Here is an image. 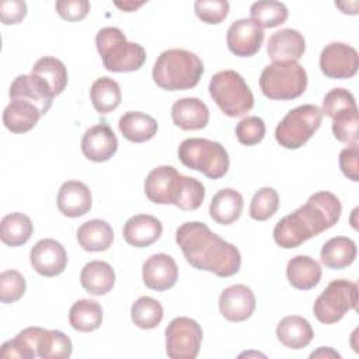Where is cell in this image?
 <instances>
[{
	"label": "cell",
	"instance_id": "7402d4cb",
	"mask_svg": "<svg viewBox=\"0 0 359 359\" xmlns=\"http://www.w3.org/2000/svg\"><path fill=\"white\" fill-rule=\"evenodd\" d=\"M171 118L174 125L182 130H199L209 122V109L202 100L185 97L172 104Z\"/></svg>",
	"mask_w": 359,
	"mask_h": 359
},
{
	"label": "cell",
	"instance_id": "cb8c5ba5",
	"mask_svg": "<svg viewBox=\"0 0 359 359\" xmlns=\"http://www.w3.org/2000/svg\"><path fill=\"white\" fill-rule=\"evenodd\" d=\"M244 199L243 195L233 188H223L215 194L209 205L210 217L219 224H231L243 212Z\"/></svg>",
	"mask_w": 359,
	"mask_h": 359
},
{
	"label": "cell",
	"instance_id": "74e56055",
	"mask_svg": "<svg viewBox=\"0 0 359 359\" xmlns=\"http://www.w3.org/2000/svg\"><path fill=\"white\" fill-rule=\"evenodd\" d=\"M279 208V195L271 187L258 189L250 203V216L254 220L264 222L272 217Z\"/></svg>",
	"mask_w": 359,
	"mask_h": 359
},
{
	"label": "cell",
	"instance_id": "8d00e7d4",
	"mask_svg": "<svg viewBox=\"0 0 359 359\" xmlns=\"http://www.w3.org/2000/svg\"><path fill=\"white\" fill-rule=\"evenodd\" d=\"M251 18L257 21L261 28H273L283 24L287 20V7L280 1L262 0L252 3L250 8Z\"/></svg>",
	"mask_w": 359,
	"mask_h": 359
},
{
	"label": "cell",
	"instance_id": "e575fe53",
	"mask_svg": "<svg viewBox=\"0 0 359 359\" xmlns=\"http://www.w3.org/2000/svg\"><path fill=\"white\" fill-rule=\"evenodd\" d=\"M73 344L70 338L57 330L42 331L38 341V356L42 359H67L72 356Z\"/></svg>",
	"mask_w": 359,
	"mask_h": 359
},
{
	"label": "cell",
	"instance_id": "f546056e",
	"mask_svg": "<svg viewBox=\"0 0 359 359\" xmlns=\"http://www.w3.org/2000/svg\"><path fill=\"white\" fill-rule=\"evenodd\" d=\"M356 244L349 237L337 236L324 243L320 258L330 269H344L353 264L356 258Z\"/></svg>",
	"mask_w": 359,
	"mask_h": 359
},
{
	"label": "cell",
	"instance_id": "8fae6325",
	"mask_svg": "<svg viewBox=\"0 0 359 359\" xmlns=\"http://www.w3.org/2000/svg\"><path fill=\"white\" fill-rule=\"evenodd\" d=\"M320 69L330 79H351L358 73L359 55L351 45L331 42L321 50Z\"/></svg>",
	"mask_w": 359,
	"mask_h": 359
},
{
	"label": "cell",
	"instance_id": "5bb4252c",
	"mask_svg": "<svg viewBox=\"0 0 359 359\" xmlns=\"http://www.w3.org/2000/svg\"><path fill=\"white\" fill-rule=\"evenodd\" d=\"M8 95L11 100H24L34 104L42 116L50 109L55 97L50 86L32 73L17 76L10 86Z\"/></svg>",
	"mask_w": 359,
	"mask_h": 359
},
{
	"label": "cell",
	"instance_id": "f1b7e54d",
	"mask_svg": "<svg viewBox=\"0 0 359 359\" xmlns=\"http://www.w3.org/2000/svg\"><path fill=\"white\" fill-rule=\"evenodd\" d=\"M39 109L24 100H11L3 111V123L13 133L31 130L41 118Z\"/></svg>",
	"mask_w": 359,
	"mask_h": 359
},
{
	"label": "cell",
	"instance_id": "ac0fdd59",
	"mask_svg": "<svg viewBox=\"0 0 359 359\" xmlns=\"http://www.w3.org/2000/svg\"><path fill=\"white\" fill-rule=\"evenodd\" d=\"M116 150L118 139L114 130L104 122L88 128L81 137V151L90 161H108Z\"/></svg>",
	"mask_w": 359,
	"mask_h": 359
},
{
	"label": "cell",
	"instance_id": "4316f807",
	"mask_svg": "<svg viewBox=\"0 0 359 359\" xmlns=\"http://www.w3.org/2000/svg\"><path fill=\"white\" fill-rule=\"evenodd\" d=\"M118 128L126 140L133 143H143L154 137L158 125L153 116L144 112L128 111L119 118Z\"/></svg>",
	"mask_w": 359,
	"mask_h": 359
},
{
	"label": "cell",
	"instance_id": "1f68e13d",
	"mask_svg": "<svg viewBox=\"0 0 359 359\" xmlns=\"http://www.w3.org/2000/svg\"><path fill=\"white\" fill-rule=\"evenodd\" d=\"M34 224L31 219L20 212L6 215L0 223V238L6 245H24L32 236Z\"/></svg>",
	"mask_w": 359,
	"mask_h": 359
},
{
	"label": "cell",
	"instance_id": "603a6c76",
	"mask_svg": "<svg viewBox=\"0 0 359 359\" xmlns=\"http://www.w3.org/2000/svg\"><path fill=\"white\" fill-rule=\"evenodd\" d=\"M80 283L90 294L102 296L112 290L115 285V272L105 261H90L81 269Z\"/></svg>",
	"mask_w": 359,
	"mask_h": 359
},
{
	"label": "cell",
	"instance_id": "b9f144b4",
	"mask_svg": "<svg viewBox=\"0 0 359 359\" xmlns=\"http://www.w3.org/2000/svg\"><path fill=\"white\" fill-rule=\"evenodd\" d=\"M27 289L24 276L15 269H7L0 273V300L10 304L20 300Z\"/></svg>",
	"mask_w": 359,
	"mask_h": 359
},
{
	"label": "cell",
	"instance_id": "ba28073f",
	"mask_svg": "<svg viewBox=\"0 0 359 359\" xmlns=\"http://www.w3.org/2000/svg\"><path fill=\"white\" fill-rule=\"evenodd\" d=\"M323 111L314 104H303L290 109L275 129L276 142L285 149H299L318 130Z\"/></svg>",
	"mask_w": 359,
	"mask_h": 359
},
{
	"label": "cell",
	"instance_id": "ab89813d",
	"mask_svg": "<svg viewBox=\"0 0 359 359\" xmlns=\"http://www.w3.org/2000/svg\"><path fill=\"white\" fill-rule=\"evenodd\" d=\"M205 195V187L199 180L182 175L181 189L175 206L180 208L181 210H195L202 205Z\"/></svg>",
	"mask_w": 359,
	"mask_h": 359
},
{
	"label": "cell",
	"instance_id": "52a82bcc",
	"mask_svg": "<svg viewBox=\"0 0 359 359\" xmlns=\"http://www.w3.org/2000/svg\"><path fill=\"white\" fill-rule=\"evenodd\" d=\"M307 87V73L297 62H273L259 76V88L269 100L299 98Z\"/></svg>",
	"mask_w": 359,
	"mask_h": 359
},
{
	"label": "cell",
	"instance_id": "c3c4849f",
	"mask_svg": "<svg viewBox=\"0 0 359 359\" xmlns=\"http://www.w3.org/2000/svg\"><path fill=\"white\" fill-rule=\"evenodd\" d=\"M27 15V3L22 0H8L0 3V18L4 25L18 24Z\"/></svg>",
	"mask_w": 359,
	"mask_h": 359
},
{
	"label": "cell",
	"instance_id": "ee69618b",
	"mask_svg": "<svg viewBox=\"0 0 359 359\" xmlns=\"http://www.w3.org/2000/svg\"><path fill=\"white\" fill-rule=\"evenodd\" d=\"M195 14L206 24H220L230 11L226 0H198L194 4Z\"/></svg>",
	"mask_w": 359,
	"mask_h": 359
},
{
	"label": "cell",
	"instance_id": "7a4b0ae2",
	"mask_svg": "<svg viewBox=\"0 0 359 359\" xmlns=\"http://www.w3.org/2000/svg\"><path fill=\"white\" fill-rule=\"evenodd\" d=\"M341 212V202L334 194L316 192L303 206L275 224L273 240L280 248H296L309 238L331 229L339 220Z\"/></svg>",
	"mask_w": 359,
	"mask_h": 359
},
{
	"label": "cell",
	"instance_id": "e0dca14e",
	"mask_svg": "<svg viewBox=\"0 0 359 359\" xmlns=\"http://www.w3.org/2000/svg\"><path fill=\"white\" fill-rule=\"evenodd\" d=\"M142 278L143 283L151 290H168L177 283L178 279L177 262L168 254H153L143 264Z\"/></svg>",
	"mask_w": 359,
	"mask_h": 359
},
{
	"label": "cell",
	"instance_id": "30bf717a",
	"mask_svg": "<svg viewBox=\"0 0 359 359\" xmlns=\"http://www.w3.org/2000/svg\"><path fill=\"white\" fill-rule=\"evenodd\" d=\"M202 327L189 317H177L165 328V352L171 359H195L199 353Z\"/></svg>",
	"mask_w": 359,
	"mask_h": 359
},
{
	"label": "cell",
	"instance_id": "484cf974",
	"mask_svg": "<svg viewBox=\"0 0 359 359\" xmlns=\"http://www.w3.org/2000/svg\"><path fill=\"white\" fill-rule=\"evenodd\" d=\"M276 337L286 348L302 349L311 342L314 331L306 318L286 316L276 325Z\"/></svg>",
	"mask_w": 359,
	"mask_h": 359
},
{
	"label": "cell",
	"instance_id": "7dc6e473",
	"mask_svg": "<svg viewBox=\"0 0 359 359\" xmlns=\"http://www.w3.org/2000/svg\"><path fill=\"white\" fill-rule=\"evenodd\" d=\"M339 168L344 175L353 181H359V146L351 144L339 153Z\"/></svg>",
	"mask_w": 359,
	"mask_h": 359
},
{
	"label": "cell",
	"instance_id": "f35d334b",
	"mask_svg": "<svg viewBox=\"0 0 359 359\" xmlns=\"http://www.w3.org/2000/svg\"><path fill=\"white\" fill-rule=\"evenodd\" d=\"M356 101L353 94L346 90V88H332L330 90L324 100H323V114H325L327 116H330L331 119H334L335 116L345 114L348 111L356 109Z\"/></svg>",
	"mask_w": 359,
	"mask_h": 359
},
{
	"label": "cell",
	"instance_id": "5b68a950",
	"mask_svg": "<svg viewBox=\"0 0 359 359\" xmlns=\"http://www.w3.org/2000/svg\"><path fill=\"white\" fill-rule=\"evenodd\" d=\"M178 158L185 167L196 170L210 180L224 177L230 165L224 146L203 137L185 139L178 146Z\"/></svg>",
	"mask_w": 359,
	"mask_h": 359
},
{
	"label": "cell",
	"instance_id": "6da1fadb",
	"mask_svg": "<svg viewBox=\"0 0 359 359\" xmlns=\"http://www.w3.org/2000/svg\"><path fill=\"white\" fill-rule=\"evenodd\" d=\"M175 241L189 265L199 271L229 278L238 272L241 254L202 222H187L177 229Z\"/></svg>",
	"mask_w": 359,
	"mask_h": 359
},
{
	"label": "cell",
	"instance_id": "3957f363",
	"mask_svg": "<svg viewBox=\"0 0 359 359\" xmlns=\"http://www.w3.org/2000/svg\"><path fill=\"white\" fill-rule=\"evenodd\" d=\"M203 74V63L191 50L167 49L153 66L154 83L167 91L194 88Z\"/></svg>",
	"mask_w": 359,
	"mask_h": 359
},
{
	"label": "cell",
	"instance_id": "44dd1931",
	"mask_svg": "<svg viewBox=\"0 0 359 359\" xmlns=\"http://www.w3.org/2000/svg\"><path fill=\"white\" fill-rule=\"evenodd\" d=\"M122 233L129 245L144 248L154 244L160 238L163 224L151 215H135L126 220Z\"/></svg>",
	"mask_w": 359,
	"mask_h": 359
},
{
	"label": "cell",
	"instance_id": "8992f818",
	"mask_svg": "<svg viewBox=\"0 0 359 359\" xmlns=\"http://www.w3.org/2000/svg\"><path fill=\"white\" fill-rule=\"evenodd\" d=\"M209 94L220 108L230 116H241L252 109L254 95L240 73L236 70H222L212 76Z\"/></svg>",
	"mask_w": 359,
	"mask_h": 359
},
{
	"label": "cell",
	"instance_id": "f6af8a7d",
	"mask_svg": "<svg viewBox=\"0 0 359 359\" xmlns=\"http://www.w3.org/2000/svg\"><path fill=\"white\" fill-rule=\"evenodd\" d=\"M0 356L3 359H11V358H17V359H34L36 355V352L32 349V346L28 344V341L18 332L13 339L6 341L1 345L0 349Z\"/></svg>",
	"mask_w": 359,
	"mask_h": 359
},
{
	"label": "cell",
	"instance_id": "83f0119b",
	"mask_svg": "<svg viewBox=\"0 0 359 359\" xmlns=\"http://www.w3.org/2000/svg\"><path fill=\"white\" fill-rule=\"evenodd\" d=\"M77 241L84 251H107L114 241V230L105 220L93 219L79 227Z\"/></svg>",
	"mask_w": 359,
	"mask_h": 359
},
{
	"label": "cell",
	"instance_id": "4dcf8cb0",
	"mask_svg": "<svg viewBox=\"0 0 359 359\" xmlns=\"http://www.w3.org/2000/svg\"><path fill=\"white\" fill-rule=\"evenodd\" d=\"M69 323L73 330L80 332L98 330L102 324V309L100 303L91 299L74 302L69 310Z\"/></svg>",
	"mask_w": 359,
	"mask_h": 359
},
{
	"label": "cell",
	"instance_id": "bcb514c9",
	"mask_svg": "<svg viewBox=\"0 0 359 359\" xmlns=\"http://www.w3.org/2000/svg\"><path fill=\"white\" fill-rule=\"evenodd\" d=\"M57 14L66 21H80L87 17L90 3L87 0H59L55 4Z\"/></svg>",
	"mask_w": 359,
	"mask_h": 359
},
{
	"label": "cell",
	"instance_id": "d6986e66",
	"mask_svg": "<svg viewBox=\"0 0 359 359\" xmlns=\"http://www.w3.org/2000/svg\"><path fill=\"white\" fill-rule=\"evenodd\" d=\"M306 50L304 36L292 28L273 32L266 45L268 56L273 62H297Z\"/></svg>",
	"mask_w": 359,
	"mask_h": 359
},
{
	"label": "cell",
	"instance_id": "7bdbcfd3",
	"mask_svg": "<svg viewBox=\"0 0 359 359\" xmlns=\"http://www.w3.org/2000/svg\"><path fill=\"white\" fill-rule=\"evenodd\" d=\"M266 133L265 122L259 116H245L236 126L237 140L244 146L258 144Z\"/></svg>",
	"mask_w": 359,
	"mask_h": 359
},
{
	"label": "cell",
	"instance_id": "f907efd6",
	"mask_svg": "<svg viewBox=\"0 0 359 359\" xmlns=\"http://www.w3.org/2000/svg\"><path fill=\"white\" fill-rule=\"evenodd\" d=\"M143 4H144V1H142V3H135V1H123V3H119V1H115V6L119 7L121 10L126 11V13L135 11L136 8H139V7L143 6Z\"/></svg>",
	"mask_w": 359,
	"mask_h": 359
},
{
	"label": "cell",
	"instance_id": "d6a6232c",
	"mask_svg": "<svg viewBox=\"0 0 359 359\" xmlns=\"http://www.w3.org/2000/svg\"><path fill=\"white\" fill-rule=\"evenodd\" d=\"M90 98L94 109L98 114H109L121 104V87L111 77H100L93 83L90 88Z\"/></svg>",
	"mask_w": 359,
	"mask_h": 359
},
{
	"label": "cell",
	"instance_id": "836d02e7",
	"mask_svg": "<svg viewBox=\"0 0 359 359\" xmlns=\"http://www.w3.org/2000/svg\"><path fill=\"white\" fill-rule=\"evenodd\" d=\"M31 73L42 77L50 86L55 95L62 94L67 86V69L62 60L53 56H43L38 59L34 63Z\"/></svg>",
	"mask_w": 359,
	"mask_h": 359
},
{
	"label": "cell",
	"instance_id": "2e32d148",
	"mask_svg": "<svg viewBox=\"0 0 359 359\" xmlns=\"http://www.w3.org/2000/svg\"><path fill=\"white\" fill-rule=\"evenodd\" d=\"M254 292L245 285H231L226 287L219 296L220 314L233 323L245 321L255 310Z\"/></svg>",
	"mask_w": 359,
	"mask_h": 359
},
{
	"label": "cell",
	"instance_id": "ffe728a7",
	"mask_svg": "<svg viewBox=\"0 0 359 359\" xmlns=\"http://www.w3.org/2000/svg\"><path fill=\"white\" fill-rule=\"evenodd\" d=\"M93 196L90 188L80 181L72 180L62 184L57 192V209L67 217H80L90 212Z\"/></svg>",
	"mask_w": 359,
	"mask_h": 359
},
{
	"label": "cell",
	"instance_id": "d590c367",
	"mask_svg": "<svg viewBox=\"0 0 359 359\" xmlns=\"http://www.w3.org/2000/svg\"><path fill=\"white\" fill-rule=\"evenodd\" d=\"M164 316V310L160 302L150 296L139 297L130 307V317L136 327L142 330L156 328Z\"/></svg>",
	"mask_w": 359,
	"mask_h": 359
},
{
	"label": "cell",
	"instance_id": "681fc988",
	"mask_svg": "<svg viewBox=\"0 0 359 359\" xmlns=\"http://www.w3.org/2000/svg\"><path fill=\"white\" fill-rule=\"evenodd\" d=\"M310 358H341V355L338 352H335L332 348L321 346L318 351L313 352L310 355Z\"/></svg>",
	"mask_w": 359,
	"mask_h": 359
},
{
	"label": "cell",
	"instance_id": "277c9868",
	"mask_svg": "<svg viewBox=\"0 0 359 359\" xmlns=\"http://www.w3.org/2000/svg\"><path fill=\"white\" fill-rule=\"evenodd\" d=\"M95 46L104 67L109 72H135L146 62L144 48L136 42H129L116 27L101 28L95 35Z\"/></svg>",
	"mask_w": 359,
	"mask_h": 359
},
{
	"label": "cell",
	"instance_id": "816d5d0a",
	"mask_svg": "<svg viewBox=\"0 0 359 359\" xmlns=\"http://www.w3.org/2000/svg\"><path fill=\"white\" fill-rule=\"evenodd\" d=\"M335 6L338 7V8H341V11L344 13V14H348V8H349V4L348 3H335ZM352 10H351V14L352 15H355V14H358V1H353L352 3Z\"/></svg>",
	"mask_w": 359,
	"mask_h": 359
},
{
	"label": "cell",
	"instance_id": "60d3db41",
	"mask_svg": "<svg viewBox=\"0 0 359 359\" xmlns=\"http://www.w3.org/2000/svg\"><path fill=\"white\" fill-rule=\"evenodd\" d=\"M358 126L359 114L358 108L341 114L332 119V133L334 137L348 146L358 144Z\"/></svg>",
	"mask_w": 359,
	"mask_h": 359
},
{
	"label": "cell",
	"instance_id": "9c48e42d",
	"mask_svg": "<svg viewBox=\"0 0 359 359\" xmlns=\"http://www.w3.org/2000/svg\"><path fill=\"white\" fill-rule=\"evenodd\" d=\"M358 304V285L346 279H334L316 299L313 311L323 324H334L342 320Z\"/></svg>",
	"mask_w": 359,
	"mask_h": 359
},
{
	"label": "cell",
	"instance_id": "4fadbf2b",
	"mask_svg": "<svg viewBox=\"0 0 359 359\" xmlns=\"http://www.w3.org/2000/svg\"><path fill=\"white\" fill-rule=\"evenodd\" d=\"M227 48L240 57L254 56L264 42V29L252 18H240L227 29Z\"/></svg>",
	"mask_w": 359,
	"mask_h": 359
},
{
	"label": "cell",
	"instance_id": "d4e9b609",
	"mask_svg": "<svg viewBox=\"0 0 359 359\" xmlns=\"http://www.w3.org/2000/svg\"><path fill=\"white\" fill-rule=\"evenodd\" d=\"M321 275L320 264L309 255H296L286 265L287 280L299 290H310L317 286Z\"/></svg>",
	"mask_w": 359,
	"mask_h": 359
},
{
	"label": "cell",
	"instance_id": "7c38bea8",
	"mask_svg": "<svg viewBox=\"0 0 359 359\" xmlns=\"http://www.w3.org/2000/svg\"><path fill=\"white\" fill-rule=\"evenodd\" d=\"M181 182L182 174H180L172 165H160L147 174L144 180V194L153 203L175 205Z\"/></svg>",
	"mask_w": 359,
	"mask_h": 359
},
{
	"label": "cell",
	"instance_id": "9a60e30c",
	"mask_svg": "<svg viewBox=\"0 0 359 359\" xmlns=\"http://www.w3.org/2000/svg\"><path fill=\"white\" fill-rule=\"evenodd\" d=\"M29 261L39 275L52 278L65 271L67 265V254L59 241L53 238H42L31 248Z\"/></svg>",
	"mask_w": 359,
	"mask_h": 359
}]
</instances>
